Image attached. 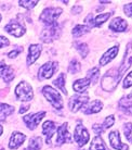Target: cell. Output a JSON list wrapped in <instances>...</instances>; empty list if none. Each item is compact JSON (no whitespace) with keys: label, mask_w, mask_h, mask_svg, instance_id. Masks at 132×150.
I'll return each mask as SVG.
<instances>
[{"label":"cell","mask_w":132,"mask_h":150,"mask_svg":"<svg viewBox=\"0 0 132 150\" xmlns=\"http://www.w3.org/2000/svg\"><path fill=\"white\" fill-rule=\"evenodd\" d=\"M15 96L20 101H30L34 97L33 88L28 83L21 82L15 88Z\"/></svg>","instance_id":"7a4b0ae2"},{"label":"cell","mask_w":132,"mask_h":150,"mask_svg":"<svg viewBox=\"0 0 132 150\" xmlns=\"http://www.w3.org/2000/svg\"><path fill=\"white\" fill-rule=\"evenodd\" d=\"M119 108L121 109L122 112H125L126 114H132V99L131 96L125 97L124 99H121L119 102Z\"/></svg>","instance_id":"44dd1931"},{"label":"cell","mask_w":132,"mask_h":150,"mask_svg":"<svg viewBox=\"0 0 132 150\" xmlns=\"http://www.w3.org/2000/svg\"><path fill=\"white\" fill-rule=\"evenodd\" d=\"M14 111V108L6 103H0V120H4L7 116L12 114Z\"/></svg>","instance_id":"603a6c76"},{"label":"cell","mask_w":132,"mask_h":150,"mask_svg":"<svg viewBox=\"0 0 132 150\" xmlns=\"http://www.w3.org/2000/svg\"><path fill=\"white\" fill-rule=\"evenodd\" d=\"M53 84L57 87H59L65 95H67V90L65 88V74L64 73H61V74L59 75V77L53 82Z\"/></svg>","instance_id":"cb8c5ba5"},{"label":"cell","mask_w":132,"mask_h":150,"mask_svg":"<svg viewBox=\"0 0 132 150\" xmlns=\"http://www.w3.org/2000/svg\"><path fill=\"white\" fill-rule=\"evenodd\" d=\"M9 44H10V41H9L8 38L3 37V36H0V48H3V47L8 46Z\"/></svg>","instance_id":"8d00e7d4"},{"label":"cell","mask_w":132,"mask_h":150,"mask_svg":"<svg viewBox=\"0 0 132 150\" xmlns=\"http://www.w3.org/2000/svg\"><path fill=\"white\" fill-rule=\"evenodd\" d=\"M64 143H72V136L69 134V132L67 129V123L62 124L59 129H57V145H61V144Z\"/></svg>","instance_id":"7c38bea8"},{"label":"cell","mask_w":132,"mask_h":150,"mask_svg":"<svg viewBox=\"0 0 132 150\" xmlns=\"http://www.w3.org/2000/svg\"><path fill=\"white\" fill-rule=\"evenodd\" d=\"M2 131H3V129H2V126H1V125H0V135H1V134H2Z\"/></svg>","instance_id":"b9f144b4"},{"label":"cell","mask_w":132,"mask_h":150,"mask_svg":"<svg viewBox=\"0 0 132 150\" xmlns=\"http://www.w3.org/2000/svg\"><path fill=\"white\" fill-rule=\"evenodd\" d=\"M93 131L95 132V133H98V134H101L103 131V127H102V125H98V124H95L94 126H93Z\"/></svg>","instance_id":"f35d334b"},{"label":"cell","mask_w":132,"mask_h":150,"mask_svg":"<svg viewBox=\"0 0 132 150\" xmlns=\"http://www.w3.org/2000/svg\"><path fill=\"white\" fill-rule=\"evenodd\" d=\"M89 27H88V25H77V26L73 30V36L74 37H79V36H82L83 34H86V33H88L89 32Z\"/></svg>","instance_id":"484cf974"},{"label":"cell","mask_w":132,"mask_h":150,"mask_svg":"<svg viewBox=\"0 0 132 150\" xmlns=\"http://www.w3.org/2000/svg\"><path fill=\"white\" fill-rule=\"evenodd\" d=\"M59 36H60V26L57 23L48 25V27L45 28L41 33V39L45 42H51L53 39L57 38Z\"/></svg>","instance_id":"5b68a950"},{"label":"cell","mask_w":132,"mask_h":150,"mask_svg":"<svg viewBox=\"0 0 132 150\" xmlns=\"http://www.w3.org/2000/svg\"><path fill=\"white\" fill-rule=\"evenodd\" d=\"M132 64V41L129 42L128 46H127V49H126V53L124 56V59H122V63H121L120 68H119V75H122L125 73L130 65Z\"/></svg>","instance_id":"8fae6325"},{"label":"cell","mask_w":132,"mask_h":150,"mask_svg":"<svg viewBox=\"0 0 132 150\" xmlns=\"http://www.w3.org/2000/svg\"><path fill=\"white\" fill-rule=\"evenodd\" d=\"M2 79L6 83H10L12 79H14V71L11 67L7 65V68L4 69L3 73H2Z\"/></svg>","instance_id":"4316f807"},{"label":"cell","mask_w":132,"mask_h":150,"mask_svg":"<svg viewBox=\"0 0 132 150\" xmlns=\"http://www.w3.org/2000/svg\"><path fill=\"white\" fill-rule=\"evenodd\" d=\"M122 86H124V88H129L132 86V72H130L126 76V79H124V83H122Z\"/></svg>","instance_id":"e575fe53"},{"label":"cell","mask_w":132,"mask_h":150,"mask_svg":"<svg viewBox=\"0 0 132 150\" xmlns=\"http://www.w3.org/2000/svg\"><path fill=\"white\" fill-rule=\"evenodd\" d=\"M114 123H115V116H114V115L107 116V117L105 119V121H104L103 125H102L103 129H106V128L112 127V126L114 125Z\"/></svg>","instance_id":"d6a6232c"},{"label":"cell","mask_w":132,"mask_h":150,"mask_svg":"<svg viewBox=\"0 0 132 150\" xmlns=\"http://www.w3.org/2000/svg\"><path fill=\"white\" fill-rule=\"evenodd\" d=\"M124 11L128 16H132V4H126L124 7Z\"/></svg>","instance_id":"d590c367"},{"label":"cell","mask_w":132,"mask_h":150,"mask_svg":"<svg viewBox=\"0 0 132 150\" xmlns=\"http://www.w3.org/2000/svg\"><path fill=\"white\" fill-rule=\"evenodd\" d=\"M89 150H110V149L105 146V144L103 142V139L101 138V136H96L92 140V144H91Z\"/></svg>","instance_id":"7402d4cb"},{"label":"cell","mask_w":132,"mask_h":150,"mask_svg":"<svg viewBox=\"0 0 132 150\" xmlns=\"http://www.w3.org/2000/svg\"><path fill=\"white\" fill-rule=\"evenodd\" d=\"M110 145L113 148L117 150H128V146L125 144L121 143L120 140V135H119V132L118 131H113L110 134Z\"/></svg>","instance_id":"5bb4252c"},{"label":"cell","mask_w":132,"mask_h":150,"mask_svg":"<svg viewBox=\"0 0 132 150\" xmlns=\"http://www.w3.org/2000/svg\"><path fill=\"white\" fill-rule=\"evenodd\" d=\"M55 131H57V126H55L54 122H52V121H45V123H43L42 133H43L45 136L47 144H51V139H52Z\"/></svg>","instance_id":"4fadbf2b"},{"label":"cell","mask_w":132,"mask_h":150,"mask_svg":"<svg viewBox=\"0 0 132 150\" xmlns=\"http://www.w3.org/2000/svg\"><path fill=\"white\" fill-rule=\"evenodd\" d=\"M0 21H1V14H0Z\"/></svg>","instance_id":"7bdbcfd3"},{"label":"cell","mask_w":132,"mask_h":150,"mask_svg":"<svg viewBox=\"0 0 132 150\" xmlns=\"http://www.w3.org/2000/svg\"><path fill=\"white\" fill-rule=\"evenodd\" d=\"M74 138H75V140L77 142V144H78L79 146H85V145L89 142L90 135H89V133H88L87 128L85 127L83 125L79 124V125L76 126Z\"/></svg>","instance_id":"52a82bcc"},{"label":"cell","mask_w":132,"mask_h":150,"mask_svg":"<svg viewBox=\"0 0 132 150\" xmlns=\"http://www.w3.org/2000/svg\"><path fill=\"white\" fill-rule=\"evenodd\" d=\"M118 50H119L118 46H114V47H112L110 49H108V50L103 54L102 58H101L100 64H101V65H106L107 63H110V61L114 60V59L116 58V56H117V53H118Z\"/></svg>","instance_id":"e0dca14e"},{"label":"cell","mask_w":132,"mask_h":150,"mask_svg":"<svg viewBox=\"0 0 132 150\" xmlns=\"http://www.w3.org/2000/svg\"><path fill=\"white\" fill-rule=\"evenodd\" d=\"M6 68H7V65L4 63V61H1V62H0V76H2V73H3Z\"/></svg>","instance_id":"ab89813d"},{"label":"cell","mask_w":132,"mask_h":150,"mask_svg":"<svg viewBox=\"0 0 132 150\" xmlns=\"http://www.w3.org/2000/svg\"><path fill=\"white\" fill-rule=\"evenodd\" d=\"M19 4L20 6L26 8V9H31V8H34L38 4V1H25V0H21V1H19Z\"/></svg>","instance_id":"836d02e7"},{"label":"cell","mask_w":132,"mask_h":150,"mask_svg":"<svg viewBox=\"0 0 132 150\" xmlns=\"http://www.w3.org/2000/svg\"><path fill=\"white\" fill-rule=\"evenodd\" d=\"M22 48H19V49H15V50H12V51H10V52L8 53V56H9V58H15V57L17 56L20 52H22Z\"/></svg>","instance_id":"74e56055"},{"label":"cell","mask_w":132,"mask_h":150,"mask_svg":"<svg viewBox=\"0 0 132 150\" xmlns=\"http://www.w3.org/2000/svg\"><path fill=\"white\" fill-rule=\"evenodd\" d=\"M89 101V96H74L69 100V109L72 112H77L79 109L83 108Z\"/></svg>","instance_id":"9c48e42d"},{"label":"cell","mask_w":132,"mask_h":150,"mask_svg":"<svg viewBox=\"0 0 132 150\" xmlns=\"http://www.w3.org/2000/svg\"><path fill=\"white\" fill-rule=\"evenodd\" d=\"M124 133L130 143H132V123H127L124 127Z\"/></svg>","instance_id":"1f68e13d"},{"label":"cell","mask_w":132,"mask_h":150,"mask_svg":"<svg viewBox=\"0 0 132 150\" xmlns=\"http://www.w3.org/2000/svg\"><path fill=\"white\" fill-rule=\"evenodd\" d=\"M43 96L45 97V99L51 103V105L57 110H61L63 108V101H62V97L61 95L57 93V90L54 89L51 86H45L42 89Z\"/></svg>","instance_id":"6da1fadb"},{"label":"cell","mask_w":132,"mask_h":150,"mask_svg":"<svg viewBox=\"0 0 132 150\" xmlns=\"http://www.w3.org/2000/svg\"><path fill=\"white\" fill-rule=\"evenodd\" d=\"M68 71H69V73H72V74H74V75L77 74V73L80 71V63L76 60V59L72 60L71 65H69V68H68Z\"/></svg>","instance_id":"f546056e"},{"label":"cell","mask_w":132,"mask_h":150,"mask_svg":"<svg viewBox=\"0 0 132 150\" xmlns=\"http://www.w3.org/2000/svg\"><path fill=\"white\" fill-rule=\"evenodd\" d=\"M1 150H4V149H1Z\"/></svg>","instance_id":"ee69618b"},{"label":"cell","mask_w":132,"mask_h":150,"mask_svg":"<svg viewBox=\"0 0 132 150\" xmlns=\"http://www.w3.org/2000/svg\"><path fill=\"white\" fill-rule=\"evenodd\" d=\"M127 26H128L127 21H125V20L121 19V18L114 19L110 24V28L113 30L114 32H124V30H126Z\"/></svg>","instance_id":"ac0fdd59"},{"label":"cell","mask_w":132,"mask_h":150,"mask_svg":"<svg viewBox=\"0 0 132 150\" xmlns=\"http://www.w3.org/2000/svg\"><path fill=\"white\" fill-rule=\"evenodd\" d=\"M103 108V103L100 100H93L92 102L88 103V105L85 108L83 112L86 114H93V113H98V111H101Z\"/></svg>","instance_id":"ffe728a7"},{"label":"cell","mask_w":132,"mask_h":150,"mask_svg":"<svg viewBox=\"0 0 132 150\" xmlns=\"http://www.w3.org/2000/svg\"><path fill=\"white\" fill-rule=\"evenodd\" d=\"M4 30L15 37H21L25 34V27L17 21H12L4 26Z\"/></svg>","instance_id":"ba28073f"},{"label":"cell","mask_w":132,"mask_h":150,"mask_svg":"<svg viewBox=\"0 0 132 150\" xmlns=\"http://www.w3.org/2000/svg\"><path fill=\"white\" fill-rule=\"evenodd\" d=\"M110 15H112V13H102V14H98L94 20V26H101L103 23L106 22L107 20L110 19Z\"/></svg>","instance_id":"f1b7e54d"},{"label":"cell","mask_w":132,"mask_h":150,"mask_svg":"<svg viewBox=\"0 0 132 150\" xmlns=\"http://www.w3.org/2000/svg\"><path fill=\"white\" fill-rule=\"evenodd\" d=\"M120 75L119 73L117 74H110V72H107L106 75L103 77L102 79V87L104 90H107V91H112L116 88L118 82L120 79Z\"/></svg>","instance_id":"277c9868"},{"label":"cell","mask_w":132,"mask_h":150,"mask_svg":"<svg viewBox=\"0 0 132 150\" xmlns=\"http://www.w3.org/2000/svg\"><path fill=\"white\" fill-rule=\"evenodd\" d=\"M45 115V111H41V112H38V113H34V114H29V115L24 116V122L26 123L27 127L29 129H35V128L38 126L39 122L42 120V117Z\"/></svg>","instance_id":"30bf717a"},{"label":"cell","mask_w":132,"mask_h":150,"mask_svg":"<svg viewBox=\"0 0 132 150\" xmlns=\"http://www.w3.org/2000/svg\"><path fill=\"white\" fill-rule=\"evenodd\" d=\"M42 145V140L40 137H33L29 140V145H28V150H40Z\"/></svg>","instance_id":"d4e9b609"},{"label":"cell","mask_w":132,"mask_h":150,"mask_svg":"<svg viewBox=\"0 0 132 150\" xmlns=\"http://www.w3.org/2000/svg\"><path fill=\"white\" fill-rule=\"evenodd\" d=\"M41 53V46L40 45H30L28 49V56H27V65H31L37 60Z\"/></svg>","instance_id":"9a60e30c"},{"label":"cell","mask_w":132,"mask_h":150,"mask_svg":"<svg viewBox=\"0 0 132 150\" xmlns=\"http://www.w3.org/2000/svg\"><path fill=\"white\" fill-rule=\"evenodd\" d=\"M26 139V136L22 134V133H19V132H15L13 133L10 138V144H9V148L10 149H17L21 145H22Z\"/></svg>","instance_id":"2e32d148"},{"label":"cell","mask_w":132,"mask_h":150,"mask_svg":"<svg viewBox=\"0 0 132 150\" xmlns=\"http://www.w3.org/2000/svg\"><path fill=\"white\" fill-rule=\"evenodd\" d=\"M63 10L61 8H48L40 15V21L45 23L47 25H52L55 23L57 18L61 15Z\"/></svg>","instance_id":"3957f363"},{"label":"cell","mask_w":132,"mask_h":150,"mask_svg":"<svg viewBox=\"0 0 132 150\" xmlns=\"http://www.w3.org/2000/svg\"><path fill=\"white\" fill-rule=\"evenodd\" d=\"M29 109V105H23V107H21V110H20V113L22 114V113L26 112L27 110Z\"/></svg>","instance_id":"60d3db41"},{"label":"cell","mask_w":132,"mask_h":150,"mask_svg":"<svg viewBox=\"0 0 132 150\" xmlns=\"http://www.w3.org/2000/svg\"><path fill=\"white\" fill-rule=\"evenodd\" d=\"M90 83L91 82L88 79H78V81H76V82L74 83L73 88H74V90H75L76 93H80V94H82V93H85V91L89 88Z\"/></svg>","instance_id":"d6986e66"},{"label":"cell","mask_w":132,"mask_h":150,"mask_svg":"<svg viewBox=\"0 0 132 150\" xmlns=\"http://www.w3.org/2000/svg\"><path fill=\"white\" fill-rule=\"evenodd\" d=\"M98 77H100V70L98 68L91 69L90 71L88 72V79L91 83H98Z\"/></svg>","instance_id":"83f0119b"},{"label":"cell","mask_w":132,"mask_h":150,"mask_svg":"<svg viewBox=\"0 0 132 150\" xmlns=\"http://www.w3.org/2000/svg\"><path fill=\"white\" fill-rule=\"evenodd\" d=\"M57 69V62H47L41 65L38 72V79H48L52 77V75L55 73Z\"/></svg>","instance_id":"8992f818"},{"label":"cell","mask_w":132,"mask_h":150,"mask_svg":"<svg viewBox=\"0 0 132 150\" xmlns=\"http://www.w3.org/2000/svg\"><path fill=\"white\" fill-rule=\"evenodd\" d=\"M76 47H77V50L79 51V53L81 54L82 58H86L88 56V52H89V48L86 44H76Z\"/></svg>","instance_id":"4dcf8cb0"}]
</instances>
